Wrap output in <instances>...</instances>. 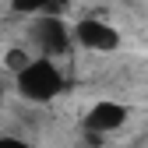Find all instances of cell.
Here are the masks:
<instances>
[{"label": "cell", "instance_id": "4", "mask_svg": "<svg viewBox=\"0 0 148 148\" xmlns=\"http://www.w3.org/2000/svg\"><path fill=\"white\" fill-rule=\"evenodd\" d=\"M123 123H127V106H120V102H95L88 109V116H85V127L92 134L120 131Z\"/></svg>", "mask_w": 148, "mask_h": 148}, {"label": "cell", "instance_id": "5", "mask_svg": "<svg viewBox=\"0 0 148 148\" xmlns=\"http://www.w3.org/2000/svg\"><path fill=\"white\" fill-rule=\"evenodd\" d=\"M11 4L18 11H25V14H46V11H53L57 0H11Z\"/></svg>", "mask_w": 148, "mask_h": 148}, {"label": "cell", "instance_id": "7", "mask_svg": "<svg viewBox=\"0 0 148 148\" xmlns=\"http://www.w3.org/2000/svg\"><path fill=\"white\" fill-rule=\"evenodd\" d=\"M0 148H28V141L14 138V134H4V138H0Z\"/></svg>", "mask_w": 148, "mask_h": 148}, {"label": "cell", "instance_id": "6", "mask_svg": "<svg viewBox=\"0 0 148 148\" xmlns=\"http://www.w3.org/2000/svg\"><path fill=\"white\" fill-rule=\"evenodd\" d=\"M28 60H32V57H28V53L14 46V49H7V57H4V67H7L11 74H18V71H21V67H25Z\"/></svg>", "mask_w": 148, "mask_h": 148}, {"label": "cell", "instance_id": "2", "mask_svg": "<svg viewBox=\"0 0 148 148\" xmlns=\"http://www.w3.org/2000/svg\"><path fill=\"white\" fill-rule=\"evenodd\" d=\"M74 39H78V46H85L92 53H113L120 46V32L113 25H106L102 18H81L74 25Z\"/></svg>", "mask_w": 148, "mask_h": 148}, {"label": "cell", "instance_id": "3", "mask_svg": "<svg viewBox=\"0 0 148 148\" xmlns=\"http://www.w3.org/2000/svg\"><path fill=\"white\" fill-rule=\"evenodd\" d=\"M32 39H35V46H42V53L53 60V57H60V53L71 49V28L60 21V18H53V14L46 11L39 21H35Z\"/></svg>", "mask_w": 148, "mask_h": 148}, {"label": "cell", "instance_id": "1", "mask_svg": "<svg viewBox=\"0 0 148 148\" xmlns=\"http://www.w3.org/2000/svg\"><path fill=\"white\" fill-rule=\"evenodd\" d=\"M64 88V74L57 71L49 57H39V60H28L21 71H18V92L32 102H49L57 99Z\"/></svg>", "mask_w": 148, "mask_h": 148}]
</instances>
